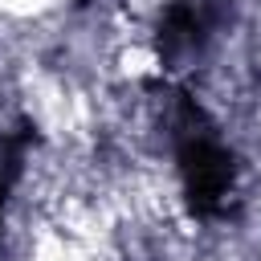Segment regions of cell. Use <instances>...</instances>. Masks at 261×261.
<instances>
[{
	"label": "cell",
	"instance_id": "1",
	"mask_svg": "<svg viewBox=\"0 0 261 261\" xmlns=\"http://www.w3.org/2000/svg\"><path fill=\"white\" fill-rule=\"evenodd\" d=\"M171 143H175V163L184 179V196L192 216L216 220L228 212L232 192H237V159L224 147L220 130L208 122V114L179 94L171 110Z\"/></svg>",
	"mask_w": 261,
	"mask_h": 261
},
{
	"label": "cell",
	"instance_id": "2",
	"mask_svg": "<svg viewBox=\"0 0 261 261\" xmlns=\"http://www.w3.org/2000/svg\"><path fill=\"white\" fill-rule=\"evenodd\" d=\"M224 20L220 0H171L159 20V57L167 69H184L204 57Z\"/></svg>",
	"mask_w": 261,
	"mask_h": 261
},
{
	"label": "cell",
	"instance_id": "3",
	"mask_svg": "<svg viewBox=\"0 0 261 261\" xmlns=\"http://www.w3.org/2000/svg\"><path fill=\"white\" fill-rule=\"evenodd\" d=\"M24 143H29V130H0V220H4V204H8V192H12V179L20 175V155H24Z\"/></svg>",
	"mask_w": 261,
	"mask_h": 261
}]
</instances>
